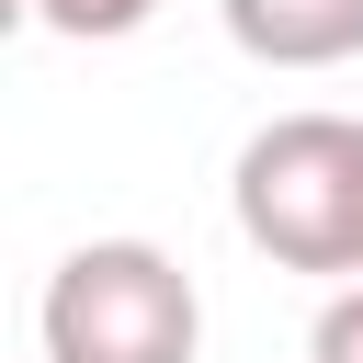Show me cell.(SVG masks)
<instances>
[{"instance_id":"2","label":"cell","mask_w":363,"mask_h":363,"mask_svg":"<svg viewBox=\"0 0 363 363\" xmlns=\"http://www.w3.org/2000/svg\"><path fill=\"white\" fill-rule=\"evenodd\" d=\"M45 363H193L204 352V295L159 238H79L45 272Z\"/></svg>"},{"instance_id":"4","label":"cell","mask_w":363,"mask_h":363,"mask_svg":"<svg viewBox=\"0 0 363 363\" xmlns=\"http://www.w3.org/2000/svg\"><path fill=\"white\" fill-rule=\"evenodd\" d=\"M45 34H68V45H113V34H136L159 0H23Z\"/></svg>"},{"instance_id":"5","label":"cell","mask_w":363,"mask_h":363,"mask_svg":"<svg viewBox=\"0 0 363 363\" xmlns=\"http://www.w3.org/2000/svg\"><path fill=\"white\" fill-rule=\"evenodd\" d=\"M306 363H363V284H329L306 318Z\"/></svg>"},{"instance_id":"3","label":"cell","mask_w":363,"mask_h":363,"mask_svg":"<svg viewBox=\"0 0 363 363\" xmlns=\"http://www.w3.org/2000/svg\"><path fill=\"white\" fill-rule=\"evenodd\" d=\"M250 68H340L363 57V0H216Z\"/></svg>"},{"instance_id":"1","label":"cell","mask_w":363,"mask_h":363,"mask_svg":"<svg viewBox=\"0 0 363 363\" xmlns=\"http://www.w3.org/2000/svg\"><path fill=\"white\" fill-rule=\"evenodd\" d=\"M238 238L284 272L363 284V125L352 113H272L238 147Z\"/></svg>"}]
</instances>
